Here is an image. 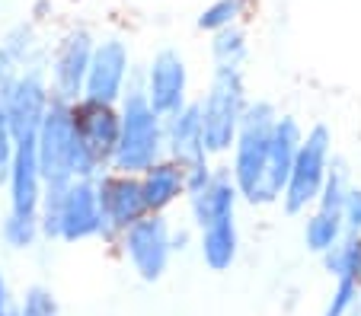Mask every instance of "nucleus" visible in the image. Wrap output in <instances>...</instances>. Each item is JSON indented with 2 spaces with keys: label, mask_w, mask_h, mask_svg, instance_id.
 Instances as JSON below:
<instances>
[{
  "label": "nucleus",
  "mask_w": 361,
  "mask_h": 316,
  "mask_svg": "<svg viewBox=\"0 0 361 316\" xmlns=\"http://www.w3.org/2000/svg\"><path fill=\"white\" fill-rule=\"evenodd\" d=\"M279 122V109L269 99H250L243 118H240L237 138L231 147V172L233 186L240 192V201L252 208H266V170H269V147H272V131Z\"/></svg>",
  "instance_id": "nucleus-1"
},
{
  "label": "nucleus",
  "mask_w": 361,
  "mask_h": 316,
  "mask_svg": "<svg viewBox=\"0 0 361 316\" xmlns=\"http://www.w3.org/2000/svg\"><path fill=\"white\" fill-rule=\"evenodd\" d=\"M20 301V316H61V301L48 284L32 282L16 294Z\"/></svg>",
  "instance_id": "nucleus-26"
},
{
  "label": "nucleus",
  "mask_w": 361,
  "mask_h": 316,
  "mask_svg": "<svg viewBox=\"0 0 361 316\" xmlns=\"http://www.w3.org/2000/svg\"><path fill=\"white\" fill-rule=\"evenodd\" d=\"M250 10H252V0H212V4L198 13L195 26L208 35L218 32V29H227V26H243Z\"/></svg>",
  "instance_id": "nucleus-24"
},
{
  "label": "nucleus",
  "mask_w": 361,
  "mask_h": 316,
  "mask_svg": "<svg viewBox=\"0 0 361 316\" xmlns=\"http://www.w3.org/2000/svg\"><path fill=\"white\" fill-rule=\"evenodd\" d=\"M96 198H99V240L116 243L122 230L147 214V201L141 192V179L128 172H102L96 176Z\"/></svg>",
  "instance_id": "nucleus-12"
},
{
  "label": "nucleus",
  "mask_w": 361,
  "mask_h": 316,
  "mask_svg": "<svg viewBox=\"0 0 361 316\" xmlns=\"http://www.w3.org/2000/svg\"><path fill=\"white\" fill-rule=\"evenodd\" d=\"M0 49L7 51L23 70L26 68H45L48 61V42L42 39L39 23L32 20H20L13 26L4 29L0 35Z\"/></svg>",
  "instance_id": "nucleus-20"
},
{
  "label": "nucleus",
  "mask_w": 361,
  "mask_h": 316,
  "mask_svg": "<svg viewBox=\"0 0 361 316\" xmlns=\"http://www.w3.org/2000/svg\"><path fill=\"white\" fill-rule=\"evenodd\" d=\"M250 58V35L243 26H227L212 32V61L214 64H237L246 68Z\"/></svg>",
  "instance_id": "nucleus-25"
},
{
  "label": "nucleus",
  "mask_w": 361,
  "mask_h": 316,
  "mask_svg": "<svg viewBox=\"0 0 361 316\" xmlns=\"http://www.w3.org/2000/svg\"><path fill=\"white\" fill-rule=\"evenodd\" d=\"M116 109H118V144L116 153H112L109 170L141 176L147 166H154L160 157H166L164 115L147 103L137 80L125 89V96L118 99Z\"/></svg>",
  "instance_id": "nucleus-2"
},
{
  "label": "nucleus",
  "mask_w": 361,
  "mask_h": 316,
  "mask_svg": "<svg viewBox=\"0 0 361 316\" xmlns=\"http://www.w3.org/2000/svg\"><path fill=\"white\" fill-rule=\"evenodd\" d=\"M137 87L160 115L183 109L192 99V74L189 61L179 49H160L150 55V61L137 70Z\"/></svg>",
  "instance_id": "nucleus-13"
},
{
  "label": "nucleus",
  "mask_w": 361,
  "mask_h": 316,
  "mask_svg": "<svg viewBox=\"0 0 361 316\" xmlns=\"http://www.w3.org/2000/svg\"><path fill=\"white\" fill-rule=\"evenodd\" d=\"M250 89H246V70L237 64H214L204 93L195 99L202 112L204 128V151L208 157H227L237 138L240 118L250 106Z\"/></svg>",
  "instance_id": "nucleus-4"
},
{
  "label": "nucleus",
  "mask_w": 361,
  "mask_h": 316,
  "mask_svg": "<svg viewBox=\"0 0 361 316\" xmlns=\"http://www.w3.org/2000/svg\"><path fill=\"white\" fill-rule=\"evenodd\" d=\"M51 99L55 96H51V87H48L45 68H26L20 77H16L13 89H10L4 106H0L16 141L35 138V131H39Z\"/></svg>",
  "instance_id": "nucleus-14"
},
{
  "label": "nucleus",
  "mask_w": 361,
  "mask_h": 316,
  "mask_svg": "<svg viewBox=\"0 0 361 316\" xmlns=\"http://www.w3.org/2000/svg\"><path fill=\"white\" fill-rule=\"evenodd\" d=\"M39 224L48 243L77 246L87 240H99L96 179H71L61 186H45L39 205Z\"/></svg>",
  "instance_id": "nucleus-3"
},
{
  "label": "nucleus",
  "mask_w": 361,
  "mask_h": 316,
  "mask_svg": "<svg viewBox=\"0 0 361 316\" xmlns=\"http://www.w3.org/2000/svg\"><path fill=\"white\" fill-rule=\"evenodd\" d=\"M13 151H16V138L13 131L7 125V115L0 109V189L7 182V172H10V163H13Z\"/></svg>",
  "instance_id": "nucleus-30"
},
{
  "label": "nucleus",
  "mask_w": 361,
  "mask_h": 316,
  "mask_svg": "<svg viewBox=\"0 0 361 316\" xmlns=\"http://www.w3.org/2000/svg\"><path fill=\"white\" fill-rule=\"evenodd\" d=\"M195 246L198 255H202L204 268L208 272H231L240 259V227H237V217H224V220H214L208 227H198L195 230Z\"/></svg>",
  "instance_id": "nucleus-19"
},
{
  "label": "nucleus",
  "mask_w": 361,
  "mask_h": 316,
  "mask_svg": "<svg viewBox=\"0 0 361 316\" xmlns=\"http://www.w3.org/2000/svg\"><path fill=\"white\" fill-rule=\"evenodd\" d=\"M93 45L96 35L90 26L64 29L55 39V45H48L45 77L55 99H64V103L83 99V80H87V68L93 58Z\"/></svg>",
  "instance_id": "nucleus-11"
},
{
  "label": "nucleus",
  "mask_w": 361,
  "mask_h": 316,
  "mask_svg": "<svg viewBox=\"0 0 361 316\" xmlns=\"http://www.w3.org/2000/svg\"><path fill=\"white\" fill-rule=\"evenodd\" d=\"M137 80V68L131 58L128 42L122 35H96L93 58L87 68V80H83V99L102 106H118L125 96V89Z\"/></svg>",
  "instance_id": "nucleus-10"
},
{
  "label": "nucleus",
  "mask_w": 361,
  "mask_h": 316,
  "mask_svg": "<svg viewBox=\"0 0 361 316\" xmlns=\"http://www.w3.org/2000/svg\"><path fill=\"white\" fill-rule=\"evenodd\" d=\"M342 236H345V224H342L339 211L310 208V211L304 214V230H300V240H304L307 253L323 255L326 249H333Z\"/></svg>",
  "instance_id": "nucleus-21"
},
{
  "label": "nucleus",
  "mask_w": 361,
  "mask_h": 316,
  "mask_svg": "<svg viewBox=\"0 0 361 316\" xmlns=\"http://www.w3.org/2000/svg\"><path fill=\"white\" fill-rule=\"evenodd\" d=\"M35 157L45 186H61L74 179L77 160V125H74V103L51 99L39 131H35Z\"/></svg>",
  "instance_id": "nucleus-8"
},
{
  "label": "nucleus",
  "mask_w": 361,
  "mask_h": 316,
  "mask_svg": "<svg viewBox=\"0 0 361 316\" xmlns=\"http://www.w3.org/2000/svg\"><path fill=\"white\" fill-rule=\"evenodd\" d=\"M0 240H4L7 249H13V253H29V249H35L45 236H42V224L35 214L7 211L4 220H0Z\"/></svg>",
  "instance_id": "nucleus-23"
},
{
  "label": "nucleus",
  "mask_w": 361,
  "mask_h": 316,
  "mask_svg": "<svg viewBox=\"0 0 361 316\" xmlns=\"http://www.w3.org/2000/svg\"><path fill=\"white\" fill-rule=\"evenodd\" d=\"M20 74H23V68L7 55V51L0 49V106H4V99H7V93L13 89V83Z\"/></svg>",
  "instance_id": "nucleus-31"
},
{
  "label": "nucleus",
  "mask_w": 361,
  "mask_h": 316,
  "mask_svg": "<svg viewBox=\"0 0 361 316\" xmlns=\"http://www.w3.org/2000/svg\"><path fill=\"white\" fill-rule=\"evenodd\" d=\"M164 144H166V157L183 166H195V163H202V160H208L202 112H198L195 99H189L183 109L164 115Z\"/></svg>",
  "instance_id": "nucleus-16"
},
{
  "label": "nucleus",
  "mask_w": 361,
  "mask_h": 316,
  "mask_svg": "<svg viewBox=\"0 0 361 316\" xmlns=\"http://www.w3.org/2000/svg\"><path fill=\"white\" fill-rule=\"evenodd\" d=\"M48 16H51V0H39L32 10V23H45Z\"/></svg>",
  "instance_id": "nucleus-34"
},
{
  "label": "nucleus",
  "mask_w": 361,
  "mask_h": 316,
  "mask_svg": "<svg viewBox=\"0 0 361 316\" xmlns=\"http://www.w3.org/2000/svg\"><path fill=\"white\" fill-rule=\"evenodd\" d=\"M185 205H189L192 227H208L214 220L237 217L240 192L233 186L227 166H214V160H202L185 166Z\"/></svg>",
  "instance_id": "nucleus-9"
},
{
  "label": "nucleus",
  "mask_w": 361,
  "mask_h": 316,
  "mask_svg": "<svg viewBox=\"0 0 361 316\" xmlns=\"http://www.w3.org/2000/svg\"><path fill=\"white\" fill-rule=\"evenodd\" d=\"M326 275L333 278H348V282L361 284V234H345L333 249L320 255Z\"/></svg>",
  "instance_id": "nucleus-22"
},
{
  "label": "nucleus",
  "mask_w": 361,
  "mask_h": 316,
  "mask_svg": "<svg viewBox=\"0 0 361 316\" xmlns=\"http://www.w3.org/2000/svg\"><path fill=\"white\" fill-rule=\"evenodd\" d=\"M333 160H336L333 131H329L326 125H310V128H304V141H300V147H298V157H294V166H291V172H288V182L279 198L281 211H285L288 217H304V214L314 208Z\"/></svg>",
  "instance_id": "nucleus-5"
},
{
  "label": "nucleus",
  "mask_w": 361,
  "mask_h": 316,
  "mask_svg": "<svg viewBox=\"0 0 361 316\" xmlns=\"http://www.w3.org/2000/svg\"><path fill=\"white\" fill-rule=\"evenodd\" d=\"M304 141V125L294 115H281L275 122L272 131V147H269V170H266V201L269 205H279L281 189L288 182V172L294 166V157H298V147Z\"/></svg>",
  "instance_id": "nucleus-17"
},
{
  "label": "nucleus",
  "mask_w": 361,
  "mask_h": 316,
  "mask_svg": "<svg viewBox=\"0 0 361 316\" xmlns=\"http://www.w3.org/2000/svg\"><path fill=\"white\" fill-rule=\"evenodd\" d=\"M361 303V284L348 282V278H336L333 294H329L326 307H323V316H352Z\"/></svg>",
  "instance_id": "nucleus-28"
},
{
  "label": "nucleus",
  "mask_w": 361,
  "mask_h": 316,
  "mask_svg": "<svg viewBox=\"0 0 361 316\" xmlns=\"http://www.w3.org/2000/svg\"><path fill=\"white\" fill-rule=\"evenodd\" d=\"M170 243H173V253H185L189 246H195V227H173L170 234Z\"/></svg>",
  "instance_id": "nucleus-33"
},
{
  "label": "nucleus",
  "mask_w": 361,
  "mask_h": 316,
  "mask_svg": "<svg viewBox=\"0 0 361 316\" xmlns=\"http://www.w3.org/2000/svg\"><path fill=\"white\" fill-rule=\"evenodd\" d=\"M0 316H20V301H16V291L10 278L4 275V268H0Z\"/></svg>",
  "instance_id": "nucleus-32"
},
{
  "label": "nucleus",
  "mask_w": 361,
  "mask_h": 316,
  "mask_svg": "<svg viewBox=\"0 0 361 316\" xmlns=\"http://www.w3.org/2000/svg\"><path fill=\"white\" fill-rule=\"evenodd\" d=\"M339 217L345 224V234H361V189L352 186L339 208Z\"/></svg>",
  "instance_id": "nucleus-29"
},
{
  "label": "nucleus",
  "mask_w": 361,
  "mask_h": 316,
  "mask_svg": "<svg viewBox=\"0 0 361 316\" xmlns=\"http://www.w3.org/2000/svg\"><path fill=\"white\" fill-rule=\"evenodd\" d=\"M141 192L147 201V211L170 214L179 201H185V166L170 157H160L154 166L141 172Z\"/></svg>",
  "instance_id": "nucleus-18"
},
{
  "label": "nucleus",
  "mask_w": 361,
  "mask_h": 316,
  "mask_svg": "<svg viewBox=\"0 0 361 316\" xmlns=\"http://www.w3.org/2000/svg\"><path fill=\"white\" fill-rule=\"evenodd\" d=\"M173 220L166 214H154L147 211L141 220H135L128 230H122L112 246L118 249L122 262L128 265V272L144 284H157L166 278L173 262Z\"/></svg>",
  "instance_id": "nucleus-6"
},
{
  "label": "nucleus",
  "mask_w": 361,
  "mask_h": 316,
  "mask_svg": "<svg viewBox=\"0 0 361 316\" xmlns=\"http://www.w3.org/2000/svg\"><path fill=\"white\" fill-rule=\"evenodd\" d=\"M4 192H7V211L35 214L39 217V205H42V195H45V179H42L39 157H35V138L16 141L13 163H10Z\"/></svg>",
  "instance_id": "nucleus-15"
},
{
  "label": "nucleus",
  "mask_w": 361,
  "mask_h": 316,
  "mask_svg": "<svg viewBox=\"0 0 361 316\" xmlns=\"http://www.w3.org/2000/svg\"><path fill=\"white\" fill-rule=\"evenodd\" d=\"M74 125H77L74 179H96L102 172H109L112 153H116L118 144V109L116 106L90 103V99H77Z\"/></svg>",
  "instance_id": "nucleus-7"
},
{
  "label": "nucleus",
  "mask_w": 361,
  "mask_h": 316,
  "mask_svg": "<svg viewBox=\"0 0 361 316\" xmlns=\"http://www.w3.org/2000/svg\"><path fill=\"white\" fill-rule=\"evenodd\" d=\"M348 189H352V176H348L345 163H339V160H333V166H329L326 179H323V189L320 195H317L314 208H326V211H339L342 201H345Z\"/></svg>",
  "instance_id": "nucleus-27"
}]
</instances>
